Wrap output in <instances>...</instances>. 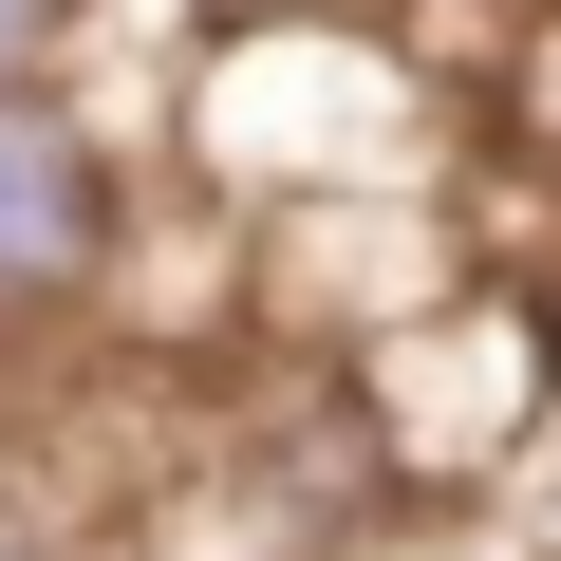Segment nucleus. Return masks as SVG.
<instances>
[{"instance_id": "nucleus-1", "label": "nucleus", "mask_w": 561, "mask_h": 561, "mask_svg": "<svg viewBox=\"0 0 561 561\" xmlns=\"http://www.w3.org/2000/svg\"><path fill=\"white\" fill-rule=\"evenodd\" d=\"M131 280V150L76 76L0 94V337H94Z\"/></svg>"}, {"instance_id": "nucleus-2", "label": "nucleus", "mask_w": 561, "mask_h": 561, "mask_svg": "<svg viewBox=\"0 0 561 561\" xmlns=\"http://www.w3.org/2000/svg\"><path fill=\"white\" fill-rule=\"evenodd\" d=\"M57 38H76V0H0V94H20V76H57Z\"/></svg>"}]
</instances>
